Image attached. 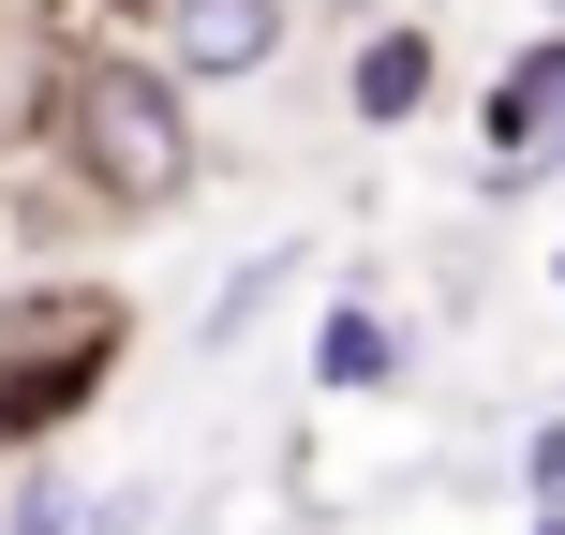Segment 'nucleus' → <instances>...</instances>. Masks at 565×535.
I'll return each instance as SVG.
<instances>
[{
	"label": "nucleus",
	"mask_w": 565,
	"mask_h": 535,
	"mask_svg": "<svg viewBox=\"0 0 565 535\" xmlns=\"http://www.w3.org/2000/svg\"><path fill=\"white\" fill-rule=\"evenodd\" d=\"M119 357H135V298H119V282H30V298L0 312V461L60 447V431L119 387Z\"/></svg>",
	"instance_id": "f03ea898"
},
{
	"label": "nucleus",
	"mask_w": 565,
	"mask_h": 535,
	"mask_svg": "<svg viewBox=\"0 0 565 535\" xmlns=\"http://www.w3.org/2000/svg\"><path fill=\"white\" fill-rule=\"evenodd\" d=\"M75 521H89V491L60 477L45 447H30V461H15V491H0V535H75Z\"/></svg>",
	"instance_id": "0eeeda50"
},
{
	"label": "nucleus",
	"mask_w": 565,
	"mask_h": 535,
	"mask_svg": "<svg viewBox=\"0 0 565 535\" xmlns=\"http://www.w3.org/2000/svg\"><path fill=\"white\" fill-rule=\"evenodd\" d=\"M282 45H298L282 0H149V60L179 89H254V75H282Z\"/></svg>",
	"instance_id": "20e7f679"
},
{
	"label": "nucleus",
	"mask_w": 565,
	"mask_h": 535,
	"mask_svg": "<svg viewBox=\"0 0 565 535\" xmlns=\"http://www.w3.org/2000/svg\"><path fill=\"white\" fill-rule=\"evenodd\" d=\"M282 268H298V254H254V268H238L224 298H209V342H238V328H254V312L282 298Z\"/></svg>",
	"instance_id": "6e6552de"
},
{
	"label": "nucleus",
	"mask_w": 565,
	"mask_h": 535,
	"mask_svg": "<svg viewBox=\"0 0 565 535\" xmlns=\"http://www.w3.org/2000/svg\"><path fill=\"white\" fill-rule=\"evenodd\" d=\"M521 506H565V417L521 431Z\"/></svg>",
	"instance_id": "1a4fd4ad"
},
{
	"label": "nucleus",
	"mask_w": 565,
	"mask_h": 535,
	"mask_svg": "<svg viewBox=\"0 0 565 535\" xmlns=\"http://www.w3.org/2000/svg\"><path fill=\"white\" fill-rule=\"evenodd\" d=\"M447 89V45H431V15H387V30H358V60H342V105L372 119V135H402V119Z\"/></svg>",
	"instance_id": "423d86ee"
},
{
	"label": "nucleus",
	"mask_w": 565,
	"mask_h": 535,
	"mask_svg": "<svg viewBox=\"0 0 565 535\" xmlns=\"http://www.w3.org/2000/svg\"><path fill=\"white\" fill-rule=\"evenodd\" d=\"M551 282H565V254H551Z\"/></svg>",
	"instance_id": "9b49d317"
},
{
	"label": "nucleus",
	"mask_w": 565,
	"mask_h": 535,
	"mask_svg": "<svg viewBox=\"0 0 565 535\" xmlns=\"http://www.w3.org/2000/svg\"><path fill=\"white\" fill-rule=\"evenodd\" d=\"M565 164V30H521L507 75L477 89V194H536V179Z\"/></svg>",
	"instance_id": "7ed1b4c3"
},
{
	"label": "nucleus",
	"mask_w": 565,
	"mask_h": 535,
	"mask_svg": "<svg viewBox=\"0 0 565 535\" xmlns=\"http://www.w3.org/2000/svg\"><path fill=\"white\" fill-rule=\"evenodd\" d=\"M45 149L75 194L135 208V224H164V208H194L209 179V135H194V89L164 75L149 45H75L45 75Z\"/></svg>",
	"instance_id": "f257e3e1"
},
{
	"label": "nucleus",
	"mask_w": 565,
	"mask_h": 535,
	"mask_svg": "<svg viewBox=\"0 0 565 535\" xmlns=\"http://www.w3.org/2000/svg\"><path fill=\"white\" fill-rule=\"evenodd\" d=\"M402 372H417L402 312L372 298V282H342V298H328V328H312V387H328V402H387Z\"/></svg>",
	"instance_id": "39448f33"
},
{
	"label": "nucleus",
	"mask_w": 565,
	"mask_h": 535,
	"mask_svg": "<svg viewBox=\"0 0 565 535\" xmlns=\"http://www.w3.org/2000/svg\"><path fill=\"white\" fill-rule=\"evenodd\" d=\"M536 535H565V506H536Z\"/></svg>",
	"instance_id": "9d476101"
}]
</instances>
